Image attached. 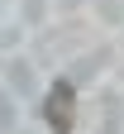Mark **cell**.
Instances as JSON below:
<instances>
[{
	"mask_svg": "<svg viewBox=\"0 0 124 134\" xmlns=\"http://www.w3.org/2000/svg\"><path fill=\"white\" fill-rule=\"evenodd\" d=\"M43 120L52 134H72L76 129V91H72V81H52V91L43 100Z\"/></svg>",
	"mask_w": 124,
	"mask_h": 134,
	"instance_id": "obj_1",
	"label": "cell"
}]
</instances>
